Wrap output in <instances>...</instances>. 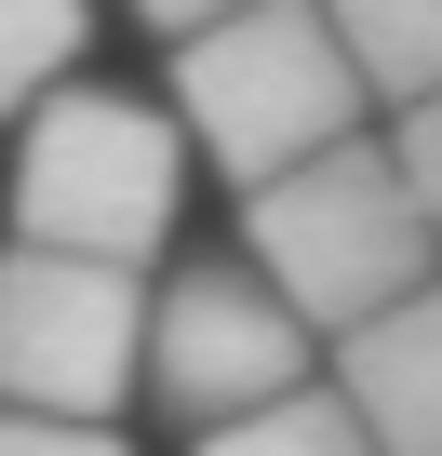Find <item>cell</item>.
<instances>
[{
	"label": "cell",
	"mask_w": 442,
	"mask_h": 456,
	"mask_svg": "<svg viewBox=\"0 0 442 456\" xmlns=\"http://www.w3.org/2000/svg\"><path fill=\"white\" fill-rule=\"evenodd\" d=\"M188 456H375V429L349 416V389H269V403H242V416H214V429H188Z\"/></svg>",
	"instance_id": "obj_7"
},
{
	"label": "cell",
	"mask_w": 442,
	"mask_h": 456,
	"mask_svg": "<svg viewBox=\"0 0 442 456\" xmlns=\"http://www.w3.org/2000/svg\"><path fill=\"white\" fill-rule=\"evenodd\" d=\"M335 389L375 429V456H442V282L335 322Z\"/></svg>",
	"instance_id": "obj_6"
},
{
	"label": "cell",
	"mask_w": 442,
	"mask_h": 456,
	"mask_svg": "<svg viewBox=\"0 0 442 456\" xmlns=\"http://www.w3.org/2000/svg\"><path fill=\"white\" fill-rule=\"evenodd\" d=\"M174 201H188V121L108 81H54L28 108L14 148V242H68V256H121L148 269L174 242Z\"/></svg>",
	"instance_id": "obj_3"
},
{
	"label": "cell",
	"mask_w": 442,
	"mask_h": 456,
	"mask_svg": "<svg viewBox=\"0 0 442 456\" xmlns=\"http://www.w3.org/2000/svg\"><path fill=\"white\" fill-rule=\"evenodd\" d=\"M134 14H148V28L174 41V28H201V14H229V0H134Z\"/></svg>",
	"instance_id": "obj_12"
},
{
	"label": "cell",
	"mask_w": 442,
	"mask_h": 456,
	"mask_svg": "<svg viewBox=\"0 0 442 456\" xmlns=\"http://www.w3.org/2000/svg\"><path fill=\"white\" fill-rule=\"evenodd\" d=\"M322 14H335V41H349V68H362L375 108H402V94L442 81V0H322Z\"/></svg>",
	"instance_id": "obj_8"
},
{
	"label": "cell",
	"mask_w": 442,
	"mask_h": 456,
	"mask_svg": "<svg viewBox=\"0 0 442 456\" xmlns=\"http://www.w3.org/2000/svg\"><path fill=\"white\" fill-rule=\"evenodd\" d=\"M309 376V322L282 309V282L242 256V269H174L148 296V403L174 429H214V416H242L269 389Z\"/></svg>",
	"instance_id": "obj_5"
},
{
	"label": "cell",
	"mask_w": 442,
	"mask_h": 456,
	"mask_svg": "<svg viewBox=\"0 0 442 456\" xmlns=\"http://www.w3.org/2000/svg\"><path fill=\"white\" fill-rule=\"evenodd\" d=\"M0 456H134L108 416H41V403H0Z\"/></svg>",
	"instance_id": "obj_11"
},
{
	"label": "cell",
	"mask_w": 442,
	"mask_h": 456,
	"mask_svg": "<svg viewBox=\"0 0 442 456\" xmlns=\"http://www.w3.org/2000/svg\"><path fill=\"white\" fill-rule=\"evenodd\" d=\"M389 161H402V188H415V215L442 228V81L389 108Z\"/></svg>",
	"instance_id": "obj_10"
},
{
	"label": "cell",
	"mask_w": 442,
	"mask_h": 456,
	"mask_svg": "<svg viewBox=\"0 0 442 456\" xmlns=\"http://www.w3.org/2000/svg\"><path fill=\"white\" fill-rule=\"evenodd\" d=\"M81 41H94V14H81V0H0V121H14V108H41V94L81 68Z\"/></svg>",
	"instance_id": "obj_9"
},
{
	"label": "cell",
	"mask_w": 442,
	"mask_h": 456,
	"mask_svg": "<svg viewBox=\"0 0 442 456\" xmlns=\"http://www.w3.org/2000/svg\"><path fill=\"white\" fill-rule=\"evenodd\" d=\"M242 242L282 282V309L309 336H335V322H362V309H389V296L429 282L442 228L415 215V188H402V161L375 134H335V148L282 161L269 188H242Z\"/></svg>",
	"instance_id": "obj_2"
},
{
	"label": "cell",
	"mask_w": 442,
	"mask_h": 456,
	"mask_svg": "<svg viewBox=\"0 0 442 456\" xmlns=\"http://www.w3.org/2000/svg\"><path fill=\"white\" fill-rule=\"evenodd\" d=\"M148 389V269L14 242L0 256V403L41 416H121Z\"/></svg>",
	"instance_id": "obj_4"
},
{
	"label": "cell",
	"mask_w": 442,
	"mask_h": 456,
	"mask_svg": "<svg viewBox=\"0 0 442 456\" xmlns=\"http://www.w3.org/2000/svg\"><path fill=\"white\" fill-rule=\"evenodd\" d=\"M161 108L188 121V148L229 188H269L282 161L362 134L375 94H362V68H349V41H335L322 0H229V14L174 28V94Z\"/></svg>",
	"instance_id": "obj_1"
}]
</instances>
